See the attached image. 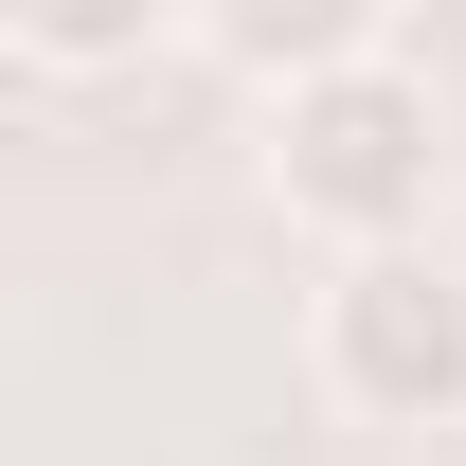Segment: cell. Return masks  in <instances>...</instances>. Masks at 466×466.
I'll return each instance as SVG.
<instances>
[{"mask_svg": "<svg viewBox=\"0 0 466 466\" xmlns=\"http://www.w3.org/2000/svg\"><path fill=\"white\" fill-rule=\"evenodd\" d=\"M251 179L269 216L323 233V251H431V198H449V72L412 55L395 18H359L323 55L269 72V126H251Z\"/></svg>", "mask_w": 466, "mask_h": 466, "instance_id": "obj_1", "label": "cell"}, {"mask_svg": "<svg viewBox=\"0 0 466 466\" xmlns=\"http://www.w3.org/2000/svg\"><path fill=\"white\" fill-rule=\"evenodd\" d=\"M305 359H323V395H341L359 431H449V412H466V251L431 233V251H359V269H323Z\"/></svg>", "mask_w": 466, "mask_h": 466, "instance_id": "obj_2", "label": "cell"}, {"mask_svg": "<svg viewBox=\"0 0 466 466\" xmlns=\"http://www.w3.org/2000/svg\"><path fill=\"white\" fill-rule=\"evenodd\" d=\"M126 55H162V18H36L18 36V72H126Z\"/></svg>", "mask_w": 466, "mask_h": 466, "instance_id": "obj_3", "label": "cell"}]
</instances>
